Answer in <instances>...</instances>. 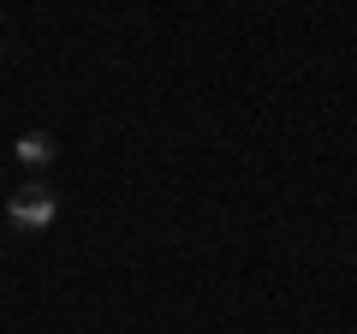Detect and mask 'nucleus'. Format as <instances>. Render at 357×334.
<instances>
[{
  "label": "nucleus",
  "mask_w": 357,
  "mask_h": 334,
  "mask_svg": "<svg viewBox=\"0 0 357 334\" xmlns=\"http://www.w3.org/2000/svg\"><path fill=\"white\" fill-rule=\"evenodd\" d=\"M54 215H60V191H48V185H24V191L6 197V221L24 233H42Z\"/></svg>",
  "instance_id": "nucleus-1"
},
{
  "label": "nucleus",
  "mask_w": 357,
  "mask_h": 334,
  "mask_svg": "<svg viewBox=\"0 0 357 334\" xmlns=\"http://www.w3.org/2000/svg\"><path fill=\"white\" fill-rule=\"evenodd\" d=\"M18 161L24 167H48L54 161V138L48 131H24V138H18Z\"/></svg>",
  "instance_id": "nucleus-2"
}]
</instances>
